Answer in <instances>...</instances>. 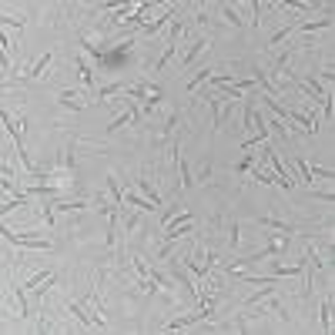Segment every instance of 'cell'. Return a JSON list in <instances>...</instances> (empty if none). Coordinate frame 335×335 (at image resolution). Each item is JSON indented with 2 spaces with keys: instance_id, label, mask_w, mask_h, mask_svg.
I'll return each instance as SVG.
<instances>
[{
  "instance_id": "cell-1",
  "label": "cell",
  "mask_w": 335,
  "mask_h": 335,
  "mask_svg": "<svg viewBox=\"0 0 335 335\" xmlns=\"http://www.w3.org/2000/svg\"><path fill=\"white\" fill-rule=\"evenodd\" d=\"M88 101H91L88 94L80 97L77 91H61V104H64V107H71V111H84V107H88Z\"/></svg>"
},
{
  "instance_id": "cell-2",
  "label": "cell",
  "mask_w": 335,
  "mask_h": 335,
  "mask_svg": "<svg viewBox=\"0 0 335 335\" xmlns=\"http://www.w3.org/2000/svg\"><path fill=\"white\" fill-rule=\"evenodd\" d=\"M80 208H88V201L80 198V201H50V208H47V218H54V211H80Z\"/></svg>"
},
{
  "instance_id": "cell-3",
  "label": "cell",
  "mask_w": 335,
  "mask_h": 335,
  "mask_svg": "<svg viewBox=\"0 0 335 335\" xmlns=\"http://www.w3.org/2000/svg\"><path fill=\"white\" fill-rule=\"evenodd\" d=\"M208 47V37H198V40H194V44H191V47H188V54H184V61H181V67H188V64H194V57H198L201 54V50H205Z\"/></svg>"
},
{
  "instance_id": "cell-4",
  "label": "cell",
  "mask_w": 335,
  "mask_h": 335,
  "mask_svg": "<svg viewBox=\"0 0 335 335\" xmlns=\"http://www.w3.org/2000/svg\"><path fill=\"white\" fill-rule=\"evenodd\" d=\"M50 61H54V54H50V50H47V54H40V61H37V64L31 67V71H27V80H37L40 74H44V67L50 64Z\"/></svg>"
},
{
  "instance_id": "cell-5",
  "label": "cell",
  "mask_w": 335,
  "mask_h": 335,
  "mask_svg": "<svg viewBox=\"0 0 335 335\" xmlns=\"http://www.w3.org/2000/svg\"><path fill=\"white\" fill-rule=\"evenodd\" d=\"M137 188H141V194H148V201H154V205H161V194H158V188H154L151 181H144V178H137Z\"/></svg>"
},
{
  "instance_id": "cell-6",
  "label": "cell",
  "mask_w": 335,
  "mask_h": 335,
  "mask_svg": "<svg viewBox=\"0 0 335 335\" xmlns=\"http://www.w3.org/2000/svg\"><path fill=\"white\" fill-rule=\"evenodd\" d=\"M258 225H265V228H278V232H285V235H292L295 228L288 221H278V218H258Z\"/></svg>"
},
{
  "instance_id": "cell-7",
  "label": "cell",
  "mask_w": 335,
  "mask_h": 335,
  "mask_svg": "<svg viewBox=\"0 0 335 335\" xmlns=\"http://www.w3.org/2000/svg\"><path fill=\"white\" fill-rule=\"evenodd\" d=\"M77 71H80V80H84V91L94 84V74H91V67H88V61L84 57H77Z\"/></svg>"
},
{
  "instance_id": "cell-8",
  "label": "cell",
  "mask_w": 335,
  "mask_h": 335,
  "mask_svg": "<svg viewBox=\"0 0 335 335\" xmlns=\"http://www.w3.org/2000/svg\"><path fill=\"white\" fill-rule=\"evenodd\" d=\"M221 17L228 20V24H235L238 31L245 27V24H241V17H238V10H235V7H228V4H221Z\"/></svg>"
},
{
  "instance_id": "cell-9",
  "label": "cell",
  "mask_w": 335,
  "mask_h": 335,
  "mask_svg": "<svg viewBox=\"0 0 335 335\" xmlns=\"http://www.w3.org/2000/svg\"><path fill=\"white\" fill-rule=\"evenodd\" d=\"M332 298H325V302H322V332H332Z\"/></svg>"
},
{
  "instance_id": "cell-10",
  "label": "cell",
  "mask_w": 335,
  "mask_h": 335,
  "mask_svg": "<svg viewBox=\"0 0 335 335\" xmlns=\"http://www.w3.org/2000/svg\"><path fill=\"white\" fill-rule=\"evenodd\" d=\"M168 17H171V7H168V14H164V17H158V20H154V24H148V34H158L161 27L168 24Z\"/></svg>"
},
{
  "instance_id": "cell-11",
  "label": "cell",
  "mask_w": 335,
  "mask_h": 335,
  "mask_svg": "<svg viewBox=\"0 0 335 335\" xmlns=\"http://www.w3.org/2000/svg\"><path fill=\"white\" fill-rule=\"evenodd\" d=\"M332 20L328 17H322V20H312V24H302V31H319V27H328Z\"/></svg>"
},
{
  "instance_id": "cell-12",
  "label": "cell",
  "mask_w": 335,
  "mask_h": 335,
  "mask_svg": "<svg viewBox=\"0 0 335 335\" xmlns=\"http://www.w3.org/2000/svg\"><path fill=\"white\" fill-rule=\"evenodd\" d=\"M205 80H211V71H201L198 77H194L191 84H188V91H194V88H198V84H205Z\"/></svg>"
},
{
  "instance_id": "cell-13",
  "label": "cell",
  "mask_w": 335,
  "mask_h": 335,
  "mask_svg": "<svg viewBox=\"0 0 335 335\" xmlns=\"http://www.w3.org/2000/svg\"><path fill=\"white\" fill-rule=\"evenodd\" d=\"M288 34H292V27H282L278 34H271V47H275V44H278V40H285Z\"/></svg>"
},
{
  "instance_id": "cell-14",
  "label": "cell",
  "mask_w": 335,
  "mask_h": 335,
  "mask_svg": "<svg viewBox=\"0 0 335 335\" xmlns=\"http://www.w3.org/2000/svg\"><path fill=\"white\" fill-rule=\"evenodd\" d=\"M4 27H14V31H20V27H24V20H17V17H7V14H4Z\"/></svg>"
},
{
  "instance_id": "cell-15",
  "label": "cell",
  "mask_w": 335,
  "mask_h": 335,
  "mask_svg": "<svg viewBox=\"0 0 335 335\" xmlns=\"http://www.w3.org/2000/svg\"><path fill=\"white\" fill-rule=\"evenodd\" d=\"M238 241H241V228L238 221H232V248H238Z\"/></svg>"
}]
</instances>
